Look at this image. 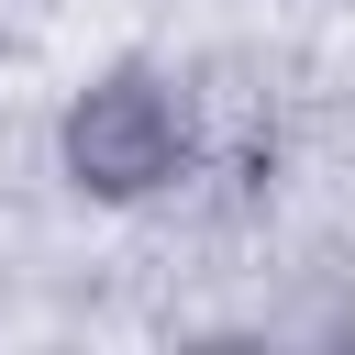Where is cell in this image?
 <instances>
[{"instance_id": "obj_1", "label": "cell", "mask_w": 355, "mask_h": 355, "mask_svg": "<svg viewBox=\"0 0 355 355\" xmlns=\"http://www.w3.org/2000/svg\"><path fill=\"white\" fill-rule=\"evenodd\" d=\"M55 178L100 211H144L189 178V100L166 67H89L55 111Z\"/></svg>"}]
</instances>
